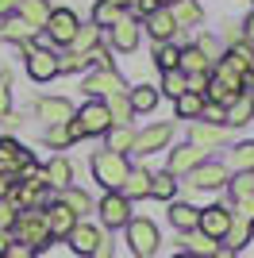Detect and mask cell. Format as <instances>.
Instances as JSON below:
<instances>
[{"label":"cell","instance_id":"obj_1","mask_svg":"<svg viewBox=\"0 0 254 258\" xmlns=\"http://www.w3.org/2000/svg\"><path fill=\"white\" fill-rule=\"evenodd\" d=\"M12 239L16 243H23V247H31L35 254H42V250L50 247V227H46V212L42 208H27V212L16 216V224H12Z\"/></svg>","mask_w":254,"mask_h":258},{"label":"cell","instance_id":"obj_2","mask_svg":"<svg viewBox=\"0 0 254 258\" xmlns=\"http://www.w3.org/2000/svg\"><path fill=\"white\" fill-rule=\"evenodd\" d=\"M123 243L135 258H154L162 247V231L150 216H131V224L123 227Z\"/></svg>","mask_w":254,"mask_h":258},{"label":"cell","instance_id":"obj_3","mask_svg":"<svg viewBox=\"0 0 254 258\" xmlns=\"http://www.w3.org/2000/svg\"><path fill=\"white\" fill-rule=\"evenodd\" d=\"M93 177H96V185L104 189V193H119L123 189V181H127V173H131V162H127V154H116V151H100V154H93Z\"/></svg>","mask_w":254,"mask_h":258},{"label":"cell","instance_id":"obj_4","mask_svg":"<svg viewBox=\"0 0 254 258\" xmlns=\"http://www.w3.org/2000/svg\"><path fill=\"white\" fill-rule=\"evenodd\" d=\"M239 93H246V81L239 74H235L231 66H212V81H208V93H204V100H212V104H231Z\"/></svg>","mask_w":254,"mask_h":258},{"label":"cell","instance_id":"obj_5","mask_svg":"<svg viewBox=\"0 0 254 258\" xmlns=\"http://www.w3.org/2000/svg\"><path fill=\"white\" fill-rule=\"evenodd\" d=\"M227 181H231V170H227V162H220V158H204L197 170L185 173V185H189V189H227Z\"/></svg>","mask_w":254,"mask_h":258},{"label":"cell","instance_id":"obj_6","mask_svg":"<svg viewBox=\"0 0 254 258\" xmlns=\"http://www.w3.org/2000/svg\"><path fill=\"white\" fill-rule=\"evenodd\" d=\"M81 93L89 100H108V97H116V93H127V81L116 70H93V74L81 81Z\"/></svg>","mask_w":254,"mask_h":258},{"label":"cell","instance_id":"obj_7","mask_svg":"<svg viewBox=\"0 0 254 258\" xmlns=\"http://www.w3.org/2000/svg\"><path fill=\"white\" fill-rule=\"evenodd\" d=\"M74 123L81 127L85 139H89V135H108V127H112L108 104H104V100H85V104L74 112Z\"/></svg>","mask_w":254,"mask_h":258},{"label":"cell","instance_id":"obj_8","mask_svg":"<svg viewBox=\"0 0 254 258\" xmlns=\"http://www.w3.org/2000/svg\"><path fill=\"white\" fill-rule=\"evenodd\" d=\"M96 212H100V227L104 231H123L127 224H131V201H127L123 193H104L100 197V205H96Z\"/></svg>","mask_w":254,"mask_h":258},{"label":"cell","instance_id":"obj_9","mask_svg":"<svg viewBox=\"0 0 254 258\" xmlns=\"http://www.w3.org/2000/svg\"><path fill=\"white\" fill-rule=\"evenodd\" d=\"M77 27H81V16H77V12L54 8L42 31H46V39H50L54 46H70V43H74V35H77Z\"/></svg>","mask_w":254,"mask_h":258},{"label":"cell","instance_id":"obj_10","mask_svg":"<svg viewBox=\"0 0 254 258\" xmlns=\"http://www.w3.org/2000/svg\"><path fill=\"white\" fill-rule=\"evenodd\" d=\"M104 239H108V235H104V227H100V224H93V220H77V227L70 231V239H66V243H70V250H74V254L93 258V250L100 247Z\"/></svg>","mask_w":254,"mask_h":258},{"label":"cell","instance_id":"obj_11","mask_svg":"<svg viewBox=\"0 0 254 258\" xmlns=\"http://www.w3.org/2000/svg\"><path fill=\"white\" fill-rule=\"evenodd\" d=\"M169 139H173V123H150V127L135 131V147H131V151H135L139 158H147V154L166 151Z\"/></svg>","mask_w":254,"mask_h":258},{"label":"cell","instance_id":"obj_12","mask_svg":"<svg viewBox=\"0 0 254 258\" xmlns=\"http://www.w3.org/2000/svg\"><path fill=\"white\" fill-rule=\"evenodd\" d=\"M23 54H27V74H31V81H54V77H58V54L54 50L27 43Z\"/></svg>","mask_w":254,"mask_h":258},{"label":"cell","instance_id":"obj_13","mask_svg":"<svg viewBox=\"0 0 254 258\" xmlns=\"http://www.w3.org/2000/svg\"><path fill=\"white\" fill-rule=\"evenodd\" d=\"M108 39H112V46H116V50L131 54V50L139 46V39H143V23H139L131 12H123V16L108 27Z\"/></svg>","mask_w":254,"mask_h":258},{"label":"cell","instance_id":"obj_14","mask_svg":"<svg viewBox=\"0 0 254 258\" xmlns=\"http://www.w3.org/2000/svg\"><path fill=\"white\" fill-rule=\"evenodd\" d=\"M77 108L70 104L66 97H39L35 100V116L46 123V127H58V123H70Z\"/></svg>","mask_w":254,"mask_h":258},{"label":"cell","instance_id":"obj_15","mask_svg":"<svg viewBox=\"0 0 254 258\" xmlns=\"http://www.w3.org/2000/svg\"><path fill=\"white\" fill-rule=\"evenodd\" d=\"M31 151L16 139H0V173H12V177H20L27 166H31Z\"/></svg>","mask_w":254,"mask_h":258},{"label":"cell","instance_id":"obj_16","mask_svg":"<svg viewBox=\"0 0 254 258\" xmlns=\"http://www.w3.org/2000/svg\"><path fill=\"white\" fill-rule=\"evenodd\" d=\"M143 31H147L154 43H173L181 27H177V20H173L169 8H158V12H150L147 20H143Z\"/></svg>","mask_w":254,"mask_h":258},{"label":"cell","instance_id":"obj_17","mask_svg":"<svg viewBox=\"0 0 254 258\" xmlns=\"http://www.w3.org/2000/svg\"><path fill=\"white\" fill-rule=\"evenodd\" d=\"M189 143H193V147H201L204 154H208V151H220L223 143H227V127H220V123H204V119H193Z\"/></svg>","mask_w":254,"mask_h":258},{"label":"cell","instance_id":"obj_18","mask_svg":"<svg viewBox=\"0 0 254 258\" xmlns=\"http://www.w3.org/2000/svg\"><path fill=\"white\" fill-rule=\"evenodd\" d=\"M208 158V154L201 151V147H193V143H181V147H173L169 151V162H166V173H173V177H185L189 170H197L201 162Z\"/></svg>","mask_w":254,"mask_h":258},{"label":"cell","instance_id":"obj_19","mask_svg":"<svg viewBox=\"0 0 254 258\" xmlns=\"http://www.w3.org/2000/svg\"><path fill=\"white\" fill-rule=\"evenodd\" d=\"M204 231V235H212L216 243H223V235H227V227H231V208L227 205H208L201 208V224H197Z\"/></svg>","mask_w":254,"mask_h":258},{"label":"cell","instance_id":"obj_20","mask_svg":"<svg viewBox=\"0 0 254 258\" xmlns=\"http://www.w3.org/2000/svg\"><path fill=\"white\" fill-rule=\"evenodd\" d=\"M42 181L50 185V193H62L74 185V162L66 158V154H54L46 166H42Z\"/></svg>","mask_w":254,"mask_h":258},{"label":"cell","instance_id":"obj_21","mask_svg":"<svg viewBox=\"0 0 254 258\" xmlns=\"http://www.w3.org/2000/svg\"><path fill=\"white\" fill-rule=\"evenodd\" d=\"M42 212H46V227H50V239H54V243H58V239H70V231L77 227V216L70 212L62 201H50Z\"/></svg>","mask_w":254,"mask_h":258},{"label":"cell","instance_id":"obj_22","mask_svg":"<svg viewBox=\"0 0 254 258\" xmlns=\"http://www.w3.org/2000/svg\"><path fill=\"white\" fill-rule=\"evenodd\" d=\"M177 243H181V250H185V254H193V258H212L216 250H220V243H216L212 235H204L201 227H193V231H181Z\"/></svg>","mask_w":254,"mask_h":258},{"label":"cell","instance_id":"obj_23","mask_svg":"<svg viewBox=\"0 0 254 258\" xmlns=\"http://www.w3.org/2000/svg\"><path fill=\"white\" fill-rule=\"evenodd\" d=\"M250 119H254V93H239L223 108V127H246Z\"/></svg>","mask_w":254,"mask_h":258},{"label":"cell","instance_id":"obj_24","mask_svg":"<svg viewBox=\"0 0 254 258\" xmlns=\"http://www.w3.org/2000/svg\"><path fill=\"white\" fill-rule=\"evenodd\" d=\"M150 177H154V170H147V166H131V173H127V181L119 193L135 205V201H147L150 197Z\"/></svg>","mask_w":254,"mask_h":258},{"label":"cell","instance_id":"obj_25","mask_svg":"<svg viewBox=\"0 0 254 258\" xmlns=\"http://www.w3.org/2000/svg\"><path fill=\"white\" fill-rule=\"evenodd\" d=\"M58 201H62L70 212L77 216V220H85V216H93L96 212V201H93V193H85L81 185H70V189H62L58 193Z\"/></svg>","mask_w":254,"mask_h":258},{"label":"cell","instance_id":"obj_26","mask_svg":"<svg viewBox=\"0 0 254 258\" xmlns=\"http://www.w3.org/2000/svg\"><path fill=\"white\" fill-rule=\"evenodd\" d=\"M169 224L177 227V235L181 231H193V227L201 224V208L197 205H189V201H169Z\"/></svg>","mask_w":254,"mask_h":258},{"label":"cell","instance_id":"obj_27","mask_svg":"<svg viewBox=\"0 0 254 258\" xmlns=\"http://www.w3.org/2000/svg\"><path fill=\"white\" fill-rule=\"evenodd\" d=\"M35 27L31 23H23L20 16H16V12H12V16H4V20H0V39H8V43H20V46H27L35 39Z\"/></svg>","mask_w":254,"mask_h":258},{"label":"cell","instance_id":"obj_28","mask_svg":"<svg viewBox=\"0 0 254 258\" xmlns=\"http://www.w3.org/2000/svg\"><path fill=\"white\" fill-rule=\"evenodd\" d=\"M50 0H20V8H16V16H20L23 23H31L35 31H42L46 27V20H50Z\"/></svg>","mask_w":254,"mask_h":258},{"label":"cell","instance_id":"obj_29","mask_svg":"<svg viewBox=\"0 0 254 258\" xmlns=\"http://www.w3.org/2000/svg\"><path fill=\"white\" fill-rule=\"evenodd\" d=\"M77 139H85V135H81V127H77L74 119H70V123H58V127H46V131H42V143H46V147H58V151L74 147Z\"/></svg>","mask_w":254,"mask_h":258},{"label":"cell","instance_id":"obj_30","mask_svg":"<svg viewBox=\"0 0 254 258\" xmlns=\"http://www.w3.org/2000/svg\"><path fill=\"white\" fill-rule=\"evenodd\" d=\"M104 139H108V147H104V151L127 154V151H131V147H135V127H131V123H112Z\"/></svg>","mask_w":254,"mask_h":258},{"label":"cell","instance_id":"obj_31","mask_svg":"<svg viewBox=\"0 0 254 258\" xmlns=\"http://www.w3.org/2000/svg\"><path fill=\"white\" fill-rule=\"evenodd\" d=\"M250 62H254V46H246V43L227 46V54H223V66H231L243 81H246V74H250Z\"/></svg>","mask_w":254,"mask_h":258},{"label":"cell","instance_id":"obj_32","mask_svg":"<svg viewBox=\"0 0 254 258\" xmlns=\"http://www.w3.org/2000/svg\"><path fill=\"white\" fill-rule=\"evenodd\" d=\"M158 89L154 85H135V89H127V100H131V112H154L158 108Z\"/></svg>","mask_w":254,"mask_h":258},{"label":"cell","instance_id":"obj_33","mask_svg":"<svg viewBox=\"0 0 254 258\" xmlns=\"http://www.w3.org/2000/svg\"><path fill=\"white\" fill-rule=\"evenodd\" d=\"M173 20H177V27L185 31V27H201V20H204V8L197 4V0H181V4H173Z\"/></svg>","mask_w":254,"mask_h":258},{"label":"cell","instance_id":"obj_34","mask_svg":"<svg viewBox=\"0 0 254 258\" xmlns=\"http://www.w3.org/2000/svg\"><path fill=\"white\" fill-rule=\"evenodd\" d=\"M185 77H193V74H212V62L204 58L197 46H181V66H177Z\"/></svg>","mask_w":254,"mask_h":258},{"label":"cell","instance_id":"obj_35","mask_svg":"<svg viewBox=\"0 0 254 258\" xmlns=\"http://www.w3.org/2000/svg\"><path fill=\"white\" fill-rule=\"evenodd\" d=\"M250 235H254V224H246V220L231 216V227H227V235H223V247H231V250H243L246 243H250Z\"/></svg>","mask_w":254,"mask_h":258},{"label":"cell","instance_id":"obj_36","mask_svg":"<svg viewBox=\"0 0 254 258\" xmlns=\"http://www.w3.org/2000/svg\"><path fill=\"white\" fill-rule=\"evenodd\" d=\"M96 46H100V27H96V23L89 20V23H81V27H77V35H74V43H70V50L93 54Z\"/></svg>","mask_w":254,"mask_h":258},{"label":"cell","instance_id":"obj_37","mask_svg":"<svg viewBox=\"0 0 254 258\" xmlns=\"http://www.w3.org/2000/svg\"><path fill=\"white\" fill-rule=\"evenodd\" d=\"M227 170L235 173H254V143H239L227 154Z\"/></svg>","mask_w":254,"mask_h":258},{"label":"cell","instance_id":"obj_38","mask_svg":"<svg viewBox=\"0 0 254 258\" xmlns=\"http://www.w3.org/2000/svg\"><path fill=\"white\" fill-rule=\"evenodd\" d=\"M150 197H154V201H177V177H173V173H154V177H150Z\"/></svg>","mask_w":254,"mask_h":258},{"label":"cell","instance_id":"obj_39","mask_svg":"<svg viewBox=\"0 0 254 258\" xmlns=\"http://www.w3.org/2000/svg\"><path fill=\"white\" fill-rule=\"evenodd\" d=\"M204 104H208V100L197 97V93H181V97L173 100V108H177V119H201V116H204Z\"/></svg>","mask_w":254,"mask_h":258},{"label":"cell","instance_id":"obj_40","mask_svg":"<svg viewBox=\"0 0 254 258\" xmlns=\"http://www.w3.org/2000/svg\"><path fill=\"white\" fill-rule=\"evenodd\" d=\"M154 66H158L162 74L177 70L181 66V46L177 43H154Z\"/></svg>","mask_w":254,"mask_h":258},{"label":"cell","instance_id":"obj_41","mask_svg":"<svg viewBox=\"0 0 254 258\" xmlns=\"http://www.w3.org/2000/svg\"><path fill=\"white\" fill-rule=\"evenodd\" d=\"M193 46H197V50H201L212 66H220V62H223V54H227L223 39H216V35H197V43H193Z\"/></svg>","mask_w":254,"mask_h":258},{"label":"cell","instance_id":"obj_42","mask_svg":"<svg viewBox=\"0 0 254 258\" xmlns=\"http://www.w3.org/2000/svg\"><path fill=\"white\" fill-rule=\"evenodd\" d=\"M89 66H93V58L81 54V50H70V46H66V54H58V74H81Z\"/></svg>","mask_w":254,"mask_h":258},{"label":"cell","instance_id":"obj_43","mask_svg":"<svg viewBox=\"0 0 254 258\" xmlns=\"http://www.w3.org/2000/svg\"><path fill=\"white\" fill-rule=\"evenodd\" d=\"M108 116H112V123H131V100H127V93H116V97H108Z\"/></svg>","mask_w":254,"mask_h":258},{"label":"cell","instance_id":"obj_44","mask_svg":"<svg viewBox=\"0 0 254 258\" xmlns=\"http://www.w3.org/2000/svg\"><path fill=\"white\" fill-rule=\"evenodd\" d=\"M158 93H166V97L177 100L181 93H189V81H185V74L181 70H169V74H162V89Z\"/></svg>","mask_w":254,"mask_h":258},{"label":"cell","instance_id":"obj_45","mask_svg":"<svg viewBox=\"0 0 254 258\" xmlns=\"http://www.w3.org/2000/svg\"><path fill=\"white\" fill-rule=\"evenodd\" d=\"M227 193H231V201L254 197V173H231V181H227Z\"/></svg>","mask_w":254,"mask_h":258},{"label":"cell","instance_id":"obj_46","mask_svg":"<svg viewBox=\"0 0 254 258\" xmlns=\"http://www.w3.org/2000/svg\"><path fill=\"white\" fill-rule=\"evenodd\" d=\"M119 16H123V8L108 4V0H96V8H93V23H96V27H112Z\"/></svg>","mask_w":254,"mask_h":258},{"label":"cell","instance_id":"obj_47","mask_svg":"<svg viewBox=\"0 0 254 258\" xmlns=\"http://www.w3.org/2000/svg\"><path fill=\"white\" fill-rule=\"evenodd\" d=\"M16 216H20V205H16L12 197H0V227H4V231H12Z\"/></svg>","mask_w":254,"mask_h":258},{"label":"cell","instance_id":"obj_48","mask_svg":"<svg viewBox=\"0 0 254 258\" xmlns=\"http://www.w3.org/2000/svg\"><path fill=\"white\" fill-rule=\"evenodd\" d=\"M231 216H239V220H246V224H254V197H243V201H231Z\"/></svg>","mask_w":254,"mask_h":258},{"label":"cell","instance_id":"obj_49","mask_svg":"<svg viewBox=\"0 0 254 258\" xmlns=\"http://www.w3.org/2000/svg\"><path fill=\"white\" fill-rule=\"evenodd\" d=\"M239 43H243V23L227 20L223 23V46H239Z\"/></svg>","mask_w":254,"mask_h":258},{"label":"cell","instance_id":"obj_50","mask_svg":"<svg viewBox=\"0 0 254 258\" xmlns=\"http://www.w3.org/2000/svg\"><path fill=\"white\" fill-rule=\"evenodd\" d=\"M158 8H166V4H162V0H135V4H131V8H127V12H131V16H135V20H139V16H143V20H147L150 12H158Z\"/></svg>","mask_w":254,"mask_h":258},{"label":"cell","instance_id":"obj_51","mask_svg":"<svg viewBox=\"0 0 254 258\" xmlns=\"http://www.w3.org/2000/svg\"><path fill=\"white\" fill-rule=\"evenodd\" d=\"M8 112H12V77L4 74L0 77V119L8 116Z\"/></svg>","mask_w":254,"mask_h":258},{"label":"cell","instance_id":"obj_52","mask_svg":"<svg viewBox=\"0 0 254 258\" xmlns=\"http://www.w3.org/2000/svg\"><path fill=\"white\" fill-rule=\"evenodd\" d=\"M185 81H189V93L204 97V93H208V81H212V74H193V77H185Z\"/></svg>","mask_w":254,"mask_h":258},{"label":"cell","instance_id":"obj_53","mask_svg":"<svg viewBox=\"0 0 254 258\" xmlns=\"http://www.w3.org/2000/svg\"><path fill=\"white\" fill-rule=\"evenodd\" d=\"M201 119H204V123H220V127H223V104H212V100H208Z\"/></svg>","mask_w":254,"mask_h":258},{"label":"cell","instance_id":"obj_54","mask_svg":"<svg viewBox=\"0 0 254 258\" xmlns=\"http://www.w3.org/2000/svg\"><path fill=\"white\" fill-rule=\"evenodd\" d=\"M4 258H39V254H35L31 247H23V243H12V247H8V254H4Z\"/></svg>","mask_w":254,"mask_h":258},{"label":"cell","instance_id":"obj_55","mask_svg":"<svg viewBox=\"0 0 254 258\" xmlns=\"http://www.w3.org/2000/svg\"><path fill=\"white\" fill-rule=\"evenodd\" d=\"M243 43H246V46H254V8H250V16L243 20Z\"/></svg>","mask_w":254,"mask_h":258},{"label":"cell","instance_id":"obj_56","mask_svg":"<svg viewBox=\"0 0 254 258\" xmlns=\"http://www.w3.org/2000/svg\"><path fill=\"white\" fill-rule=\"evenodd\" d=\"M12 243H16V239H12V231H4V227H0V258L8 254V247Z\"/></svg>","mask_w":254,"mask_h":258},{"label":"cell","instance_id":"obj_57","mask_svg":"<svg viewBox=\"0 0 254 258\" xmlns=\"http://www.w3.org/2000/svg\"><path fill=\"white\" fill-rule=\"evenodd\" d=\"M0 123H4V127H8V131H16V127H20V123H23V116H16V112H8V116L0 119Z\"/></svg>","mask_w":254,"mask_h":258},{"label":"cell","instance_id":"obj_58","mask_svg":"<svg viewBox=\"0 0 254 258\" xmlns=\"http://www.w3.org/2000/svg\"><path fill=\"white\" fill-rule=\"evenodd\" d=\"M93 258H112V239H104V243L93 250Z\"/></svg>","mask_w":254,"mask_h":258},{"label":"cell","instance_id":"obj_59","mask_svg":"<svg viewBox=\"0 0 254 258\" xmlns=\"http://www.w3.org/2000/svg\"><path fill=\"white\" fill-rule=\"evenodd\" d=\"M212 258H239V250H231V247H223V243H220V250H216Z\"/></svg>","mask_w":254,"mask_h":258},{"label":"cell","instance_id":"obj_60","mask_svg":"<svg viewBox=\"0 0 254 258\" xmlns=\"http://www.w3.org/2000/svg\"><path fill=\"white\" fill-rule=\"evenodd\" d=\"M108 4H116V8H123V12H127L131 4H135V0H108Z\"/></svg>","mask_w":254,"mask_h":258},{"label":"cell","instance_id":"obj_61","mask_svg":"<svg viewBox=\"0 0 254 258\" xmlns=\"http://www.w3.org/2000/svg\"><path fill=\"white\" fill-rule=\"evenodd\" d=\"M162 4H166V8H173V4H181V0H162Z\"/></svg>","mask_w":254,"mask_h":258},{"label":"cell","instance_id":"obj_62","mask_svg":"<svg viewBox=\"0 0 254 258\" xmlns=\"http://www.w3.org/2000/svg\"><path fill=\"white\" fill-rule=\"evenodd\" d=\"M173 258H193V254H185V250H181V254H173Z\"/></svg>","mask_w":254,"mask_h":258}]
</instances>
